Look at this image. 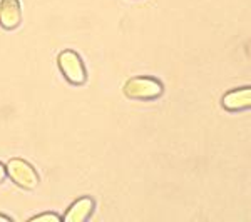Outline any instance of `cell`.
Returning <instances> with one entry per match:
<instances>
[{"label":"cell","instance_id":"cell-1","mask_svg":"<svg viewBox=\"0 0 251 222\" xmlns=\"http://www.w3.org/2000/svg\"><path fill=\"white\" fill-rule=\"evenodd\" d=\"M123 92L131 100H156L164 94V86L161 80L154 77L137 75L124 84Z\"/></svg>","mask_w":251,"mask_h":222},{"label":"cell","instance_id":"cell-8","mask_svg":"<svg viewBox=\"0 0 251 222\" xmlns=\"http://www.w3.org/2000/svg\"><path fill=\"white\" fill-rule=\"evenodd\" d=\"M7 177V171H5V165L0 162V182H3V179Z\"/></svg>","mask_w":251,"mask_h":222},{"label":"cell","instance_id":"cell-5","mask_svg":"<svg viewBox=\"0 0 251 222\" xmlns=\"http://www.w3.org/2000/svg\"><path fill=\"white\" fill-rule=\"evenodd\" d=\"M221 106L228 112H241L251 107V87H240L223 95Z\"/></svg>","mask_w":251,"mask_h":222},{"label":"cell","instance_id":"cell-9","mask_svg":"<svg viewBox=\"0 0 251 222\" xmlns=\"http://www.w3.org/2000/svg\"><path fill=\"white\" fill-rule=\"evenodd\" d=\"M0 222H12V217L5 216V214H0Z\"/></svg>","mask_w":251,"mask_h":222},{"label":"cell","instance_id":"cell-3","mask_svg":"<svg viewBox=\"0 0 251 222\" xmlns=\"http://www.w3.org/2000/svg\"><path fill=\"white\" fill-rule=\"evenodd\" d=\"M7 177H10V180L15 185H19L24 191H34L39 185V174L34 169V165L29 164L24 159H10L5 164Z\"/></svg>","mask_w":251,"mask_h":222},{"label":"cell","instance_id":"cell-6","mask_svg":"<svg viewBox=\"0 0 251 222\" xmlns=\"http://www.w3.org/2000/svg\"><path fill=\"white\" fill-rule=\"evenodd\" d=\"M22 22L20 0H0V27L5 30L17 29Z\"/></svg>","mask_w":251,"mask_h":222},{"label":"cell","instance_id":"cell-2","mask_svg":"<svg viewBox=\"0 0 251 222\" xmlns=\"http://www.w3.org/2000/svg\"><path fill=\"white\" fill-rule=\"evenodd\" d=\"M57 66L64 79L72 86H84L87 80V70L82 59L74 50H62L57 55Z\"/></svg>","mask_w":251,"mask_h":222},{"label":"cell","instance_id":"cell-4","mask_svg":"<svg viewBox=\"0 0 251 222\" xmlns=\"http://www.w3.org/2000/svg\"><path fill=\"white\" fill-rule=\"evenodd\" d=\"M94 209H96V200L89 196H84L69 205L66 214L62 216V221L64 222H86L91 219V216L94 214Z\"/></svg>","mask_w":251,"mask_h":222},{"label":"cell","instance_id":"cell-7","mask_svg":"<svg viewBox=\"0 0 251 222\" xmlns=\"http://www.w3.org/2000/svg\"><path fill=\"white\" fill-rule=\"evenodd\" d=\"M62 221V217L55 212H42L37 214V216H32L29 222H59Z\"/></svg>","mask_w":251,"mask_h":222}]
</instances>
